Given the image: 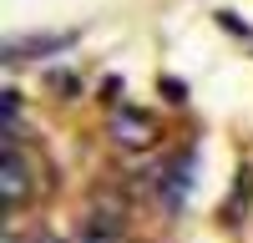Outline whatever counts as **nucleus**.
<instances>
[{
  "label": "nucleus",
  "mask_w": 253,
  "mask_h": 243,
  "mask_svg": "<svg viewBox=\"0 0 253 243\" xmlns=\"http://www.w3.org/2000/svg\"><path fill=\"white\" fill-rule=\"evenodd\" d=\"M107 137L117 142L122 152H152L157 142H162V122L152 112H142V107H122L107 122Z\"/></svg>",
  "instance_id": "1"
},
{
  "label": "nucleus",
  "mask_w": 253,
  "mask_h": 243,
  "mask_svg": "<svg viewBox=\"0 0 253 243\" xmlns=\"http://www.w3.org/2000/svg\"><path fill=\"white\" fill-rule=\"evenodd\" d=\"M187 188H193V152H177L167 167H157L152 177V193L167 213H182V202H187Z\"/></svg>",
  "instance_id": "2"
},
{
  "label": "nucleus",
  "mask_w": 253,
  "mask_h": 243,
  "mask_svg": "<svg viewBox=\"0 0 253 243\" xmlns=\"http://www.w3.org/2000/svg\"><path fill=\"white\" fill-rule=\"evenodd\" d=\"M36 198V177H31V157L20 152V142H10L5 147V208H26V202Z\"/></svg>",
  "instance_id": "3"
},
{
  "label": "nucleus",
  "mask_w": 253,
  "mask_h": 243,
  "mask_svg": "<svg viewBox=\"0 0 253 243\" xmlns=\"http://www.w3.org/2000/svg\"><path fill=\"white\" fill-rule=\"evenodd\" d=\"M86 228H96V233H126V198H117V193L101 188V193L91 198Z\"/></svg>",
  "instance_id": "4"
},
{
  "label": "nucleus",
  "mask_w": 253,
  "mask_h": 243,
  "mask_svg": "<svg viewBox=\"0 0 253 243\" xmlns=\"http://www.w3.org/2000/svg\"><path fill=\"white\" fill-rule=\"evenodd\" d=\"M248 208H253V167L243 162L238 177H233V193H228V202H223V223H228V228H238V223L248 218Z\"/></svg>",
  "instance_id": "5"
},
{
  "label": "nucleus",
  "mask_w": 253,
  "mask_h": 243,
  "mask_svg": "<svg viewBox=\"0 0 253 243\" xmlns=\"http://www.w3.org/2000/svg\"><path fill=\"white\" fill-rule=\"evenodd\" d=\"M76 31H56V36H31V40H5V61H26V56H46V51H61L71 46Z\"/></svg>",
  "instance_id": "6"
},
{
  "label": "nucleus",
  "mask_w": 253,
  "mask_h": 243,
  "mask_svg": "<svg viewBox=\"0 0 253 243\" xmlns=\"http://www.w3.org/2000/svg\"><path fill=\"white\" fill-rule=\"evenodd\" d=\"M81 243H126V238H122V233H96V228H86Z\"/></svg>",
  "instance_id": "7"
},
{
  "label": "nucleus",
  "mask_w": 253,
  "mask_h": 243,
  "mask_svg": "<svg viewBox=\"0 0 253 243\" xmlns=\"http://www.w3.org/2000/svg\"><path fill=\"white\" fill-rule=\"evenodd\" d=\"M20 243H66V238H56L51 228H36V233H26V238H20Z\"/></svg>",
  "instance_id": "8"
}]
</instances>
